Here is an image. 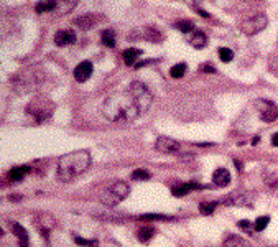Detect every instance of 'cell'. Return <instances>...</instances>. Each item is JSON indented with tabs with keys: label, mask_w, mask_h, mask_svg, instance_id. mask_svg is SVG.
<instances>
[{
	"label": "cell",
	"mask_w": 278,
	"mask_h": 247,
	"mask_svg": "<svg viewBox=\"0 0 278 247\" xmlns=\"http://www.w3.org/2000/svg\"><path fill=\"white\" fill-rule=\"evenodd\" d=\"M155 147L158 152L163 153H180L181 152V144L171 137H158L155 142Z\"/></svg>",
	"instance_id": "obj_9"
},
{
	"label": "cell",
	"mask_w": 278,
	"mask_h": 247,
	"mask_svg": "<svg viewBox=\"0 0 278 247\" xmlns=\"http://www.w3.org/2000/svg\"><path fill=\"white\" fill-rule=\"evenodd\" d=\"M152 175L150 171L147 170H135L134 173H132V180H137V181H145V180H150Z\"/></svg>",
	"instance_id": "obj_27"
},
{
	"label": "cell",
	"mask_w": 278,
	"mask_h": 247,
	"mask_svg": "<svg viewBox=\"0 0 278 247\" xmlns=\"http://www.w3.org/2000/svg\"><path fill=\"white\" fill-rule=\"evenodd\" d=\"M270 247H278V246H270Z\"/></svg>",
	"instance_id": "obj_38"
},
{
	"label": "cell",
	"mask_w": 278,
	"mask_h": 247,
	"mask_svg": "<svg viewBox=\"0 0 278 247\" xmlns=\"http://www.w3.org/2000/svg\"><path fill=\"white\" fill-rule=\"evenodd\" d=\"M267 25H268L267 15L255 14V15L248 16V18H246L242 23H240V30H242L244 35L252 36V35H257V33H260V32L263 30V28H267Z\"/></svg>",
	"instance_id": "obj_6"
},
{
	"label": "cell",
	"mask_w": 278,
	"mask_h": 247,
	"mask_svg": "<svg viewBox=\"0 0 278 247\" xmlns=\"http://www.w3.org/2000/svg\"><path fill=\"white\" fill-rule=\"evenodd\" d=\"M263 181L267 183V186L277 188L278 185V166H267L263 171Z\"/></svg>",
	"instance_id": "obj_14"
},
{
	"label": "cell",
	"mask_w": 278,
	"mask_h": 247,
	"mask_svg": "<svg viewBox=\"0 0 278 247\" xmlns=\"http://www.w3.org/2000/svg\"><path fill=\"white\" fill-rule=\"evenodd\" d=\"M12 231L20 239V247H28V232L22 224L12 223Z\"/></svg>",
	"instance_id": "obj_17"
},
{
	"label": "cell",
	"mask_w": 278,
	"mask_h": 247,
	"mask_svg": "<svg viewBox=\"0 0 278 247\" xmlns=\"http://www.w3.org/2000/svg\"><path fill=\"white\" fill-rule=\"evenodd\" d=\"M74 7H76V2H66V0H61V2H58V8L55 14L64 15V14H68V12H71Z\"/></svg>",
	"instance_id": "obj_24"
},
{
	"label": "cell",
	"mask_w": 278,
	"mask_h": 247,
	"mask_svg": "<svg viewBox=\"0 0 278 247\" xmlns=\"http://www.w3.org/2000/svg\"><path fill=\"white\" fill-rule=\"evenodd\" d=\"M101 40H102V43L106 45V47L114 48L115 47V32L112 30V28H107V30H104L101 33Z\"/></svg>",
	"instance_id": "obj_22"
},
{
	"label": "cell",
	"mask_w": 278,
	"mask_h": 247,
	"mask_svg": "<svg viewBox=\"0 0 278 247\" xmlns=\"http://www.w3.org/2000/svg\"><path fill=\"white\" fill-rule=\"evenodd\" d=\"M224 247H248V244H247V241L242 239L240 236L231 234V236H227L226 241H224Z\"/></svg>",
	"instance_id": "obj_20"
},
{
	"label": "cell",
	"mask_w": 278,
	"mask_h": 247,
	"mask_svg": "<svg viewBox=\"0 0 278 247\" xmlns=\"http://www.w3.org/2000/svg\"><path fill=\"white\" fill-rule=\"evenodd\" d=\"M254 193L246 190H240V191H234V193L227 195L222 198L224 204H229V206H237V208H250L254 204Z\"/></svg>",
	"instance_id": "obj_7"
},
{
	"label": "cell",
	"mask_w": 278,
	"mask_h": 247,
	"mask_svg": "<svg viewBox=\"0 0 278 247\" xmlns=\"http://www.w3.org/2000/svg\"><path fill=\"white\" fill-rule=\"evenodd\" d=\"M272 145H273V147H278V132L273 133V137H272Z\"/></svg>",
	"instance_id": "obj_36"
},
{
	"label": "cell",
	"mask_w": 278,
	"mask_h": 247,
	"mask_svg": "<svg viewBox=\"0 0 278 247\" xmlns=\"http://www.w3.org/2000/svg\"><path fill=\"white\" fill-rule=\"evenodd\" d=\"M91 165V155L88 150H74L71 153H66L58 162L56 178L63 183L73 181L79 175L84 173Z\"/></svg>",
	"instance_id": "obj_2"
},
{
	"label": "cell",
	"mask_w": 278,
	"mask_h": 247,
	"mask_svg": "<svg viewBox=\"0 0 278 247\" xmlns=\"http://www.w3.org/2000/svg\"><path fill=\"white\" fill-rule=\"evenodd\" d=\"M128 193H130V188H128L127 183L120 181V180H114L101 191L99 199L106 206H117L120 201L127 198Z\"/></svg>",
	"instance_id": "obj_4"
},
{
	"label": "cell",
	"mask_w": 278,
	"mask_h": 247,
	"mask_svg": "<svg viewBox=\"0 0 278 247\" xmlns=\"http://www.w3.org/2000/svg\"><path fill=\"white\" fill-rule=\"evenodd\" d=\"M27 173H30V166H15V168H12L8 171V178L12 180V181H22V180L27 177Z\"/></svg>",
	"instance_id": "obj_18"
},
{
	"label": "cell",
	"mask_w": 278,
	"mask_h": 247,
	"mask_svg": "<svg viewBox=\"0 0 278 247\" xmlns=\"http://www.w3.org/2000/svg\"><path fill=\"white\" fill-rule=\"evenodd\" d=\"M74 242L77 246H91V247H97L99 242L97 241H88V239H82L79 236H74Z\"/></svg>",
	"instance_id": "obj_33"
},
{
	"label": "cell",
	"mask_w": 278,
	"mask_h": 247,
	"mask_svg": "<svg viewBox=\"0 0 278 247\" xmlns=\"http://www.w3.org/2000/svg\"><path fill=\"white\" fill-rule=\"evenodd\" d=\"M55 43L58 47H68V45L76 43V32L71 28H64L55 33Z\"/></svg>",
	"instance_id": "obj_10"
},
{
	"label": "cell",
	"mask_w": 278,
	"mask_h": 247,
	"mask_svg": "<svg viewBox=\"0 0 278 247\" xmlns=\"http://www.w3.org/2000/svg\"><path fill=\"white\" fill-rule=\"evenodd\" d=\"M175 28H178L181 33H194V23L191 20H178L175 23Z\"/></svg>",
	"instance_id": "obj_23"
},
{
	"label": "cell",
	"mask_w": 278,
	"mask_h": 247,
	"mask_svg": "<svg viewBox=\"0 0 278 247\" xmlns=\"http://www.w3.org/2000/svg\"><path fill=\"white\" fill-rule=\"evenodd\" d=\"M91 74H93V63L91 61H81L79 65L74 68V78H76V81H79V82L88 81L91 78Z\"/></svg>",
	"instance_id": "obj_11"
},
{
	"label": "cell",
	"mask_w": 278,
	"mask_h": 247,
	"mask_svg": "<svg viewBox=\"0 0 278 247\" xmlns=\"http://www.w3.org/2000/svg\"><path fill=\"white\" fill-rule=\"evenodd\" d=\"M45 82V69L40 65L27 66L12 78V87L18 96L35 93Z\"/></svg>",
	"instance_id": "obj_3"
},
{
	"label": "cell",
	"mask_w": 278,
	"mask_h": 247,
	"mask_svg": "<svg viewBox=\"0 0 278 247\" xmlns=\"http://www.w3.org/2000/svg\"><path fill=\"white\" fill-rule=\"evenodd\" d=\"M99 22V16L94 15V14H86L79 16V18L74 20V25H79L81 30H91L95 23Z\"/></svg>",
	"instance_id": "obj_12"
},
{
	"label": "cell",
	"mask_w": 278,
	"mask_h": 247,
	"mask_svg": "<svg viewBox=\"0 0 278 247\" xmlns=\"http://www.w3.org/2000/svg\"><path fill=\"white\" fill-rule=\"evenodd\" d=\"M189 45L193 48H196V49H201V48H204L206 45H207V36H206V33H202V32H199L196 30L191 35V38H189Z\"/></svg>",
	"instance_id": "obj_15"
},
{
	"label": "cell",
	"mask_w": 278,
	"mask_h": 247,
	"mask_svg": "<svg viewBox=\"0 0 278 247\" xmlns=\"http://www.w3.org/2000/svg\"><path fill=\"white\" fill-rule=\"evenodd\" d=\"M186 68H188V66H186L185 63H178V65H175L171 69H170V76L175 78V79L183 78L185 73H186Z\"/></svg>",
	"instance_id": "obj_25"
},
{
	"label": "cell",
	"mask_w": 278,
	"mask_h": 247,
	"mask_svg": "<svg viewBox=\"0 0 278 247\" xmlns=\"http://www.w3.org/2000/svg\"><path fill=\"white\" fill-rule=\"evenodd\" d=\"M216 206H217V204L213 203V201H211V203H201L199 204V211H201L202 214H213Z\"/></svg>",
	"instance_id": "obj_29"
},
{
	"label": "cell",
	"mask_w": 278,
	"mask_h": 247,
	"mask_svg": "<svg viewBox=\"0 0 278 247\" xmlns=\"http://www.w3.org/2000/svg\"><path fill=\"white\" fill-rule=\"evenodd\" d=\"M153 102V94L142 81L130 82L124 91L112 93L104 99L101 112L109 122H132L143 115Z\"/></svg>",
	"instance_id": "obj_1"
},
{
	"label": "cell",
	"mask_w": 278,
	"mask_h": 247,
	"mask_svg": "<svg viewBox=\"0 0 278 247\" xmlns=\"http://www.w3.org/2000/svg\"><path fill=\"white\" fill-rule=\"evenodd\" d=\"M239 228L242 229V231H246L248 234H252L254 232V229H255V224H252L250 221H247V219H242V221H239Z\"/></svg>",
	"instance_id": "obj_31"
},
{
	"label": "cell",
	"mask_w": 278,
	"mask_h": 247,
	"mask_svg": "<svg viewBox=\"0 0 278 247\" xmlns=\"http://www.w3.org/2000/svg\"><path fill=\"white\" fill-rule=\"evenodd\" d=\"M201 71H207V73H216V68H213L211 65H204V66H201Z\"/></svg>",
	"instance_id": "obj_35"
},
{
	"label": "cell",
	"mask_w": 278,
	"mask_h": 247,
	"mask_svg": "<svg viewBox=\"0 0 278 247\" xmlns=\"http://www.w3.org/2000/svg\"><path fill=\"white\" fill-rule=\"evenodd\" d=\"M55 107L56 106H55L53 100H49L48 98H41V96H38V98L31 99L30 102L27 104V114L31 115L36 122H45V120L53 115Z\"/></svg>",
	"instance_id": "obj_5"
},
{
	"label": "cell",
	"mask_w": 278,
	"mask_h": 247,
	"mask_svg": "<svg viewBox=\"0 0 278 247\" xmlns=\"http://www.w3.org/2000/svg\"><path fill=\"white\" fill-rule=\"evenodd\" d=\"M140 54H142V49L139 48H127L125 51L122 53V58H124V63H125L127 66H134L137 60L140 58Z\"/></svg>",
	"instance_id": "obj_16"
},
{
	"label": "cell",
	"mask_w": 278,
	"mask_h": 247,
	"mask_svg": "<svg viewBox=\"0 0 278 247\" xmlns=\"http://www.w3.org/2000/svg\"><path fill=\"white\" fill-rule=\"evenodd\" d=\"M219 58H221L222 63H229L234 60V51L231 48H219Z\"/></svg>",
	"instance_id": "obj_26"
},
{
	"label": "cell",
	"mask_w": 278,
	"mask_h": 247,
	"mask_svg": "<svg viewBox=\"0 0 278 247\" xmlns=\"http://www.w3.org/2000/svg\"><path fill=\"white\" fill-rule=\"evenodd\" d=\"M234 163H235V166H237V170H242V168H244L242 162H239V160H234Z\"/></svg>",
	"instance_id": "obj_37"
},
{
	"label": "cell",
	"mask_w": 278,
	"mask_h": 247,
	"mask_svg": "<svg viewBox=\"0 0 278 247\" xmlns=\"http://www.w3.org/2000/svg\"><path fill=\"white\" fill-rule=\"evenodd\" d=\"M268 223H270V217H268V216H260V217H257V221H255V231H263V229L268 226Z\"/></svg>",
	"instance_id": "obj_28"
},
{
	"label": "cell",
	"mask_w": 278,
	"mask_h": 247,
	"mask_svg": "<svg viewBox=\"0 0 278 247\" xmlns=\"http://www.w3.org/2000/svg\"><path fill=\"white\" fill-rule=\"evenodd\" d=\"M270 71H272L273 74H277V76H278V56L270 58Z\"/></svg>",
	"instance_id": "obj_34"
},
{
	"label": "cell",
	"mask_w": 278,
	"mask_h": 247,
	"mask_svg": "<svg viewBox=\"0 0 278 247\" xmlns=\"http://www.w3.org/2000/svg\"><path fill=\"white\" fill-rule=\"evenodd\" d=\"M213 181L216 186H227L231 183V173L227 168H217L213 173Z\"/></svg>",
	"instance_id": "obj_13"
},
{
	"label": "cell",
	"mask_w": 278,
	"mask_h": 247,
	"mask_svg": "<svg viewBox=\"0 0 278 247\" xmlns=\"http://www.w3.org/2000/svg\"><path fill=\"white\" fill-rule=\"evenodd\" d=\"M140 219H147V221H171V217L163 216V214H143V216H140Z\"/></svg>",
	"instance_id": "obj_32"
},
{
	"label": "cell",
	"mask_w": 278,
	"mask_h": 247,
	"mask_svg": "<svg viewBox=\"0 0 278 247\" xmlns=\"http://www.w3.org/2000/svg\"><path fill=\"white\" fill-rule=\"evenodd\" d=\"M58 8V2L56 0H46V2H38L35 5V10L38 12V14H48V12H51V14H55Z\"/></svg>",
	"instance_id": "obj_19"
},
{
	"label": "cell",
	"mask_w": 278,
	"mask_h": 247,
	"mask_svg": "<svg viewBox=\"0 0 278 247\" xmlns=\"http://www.w3.org/2000/svg\"><path fill=\"white\" fill-rule=\"evenodd\" d=\"M189 190H191L189 183H186V185H178V186H175V188L171 190V193L175 195V196H185Z\"/></svg>",
	"instance_id": "obj_30"
},
{
	"label": "cell",
	"mask_w": 278,
	"mask_h": 247,
	"mask_svg": "<svg viewBox=\"0 0 278 247\" xmlns=\"http://www.w3.org/2000/svg\"><path fill=\"white\" fill-rule=\"evenodd\" d=\"M153 236H155V229L150 226H143L137 231V237L140 239V242H150Z\"/></svg>",
	"instance_id": "obj_21"
},
{
	"label": "cell",
	"mask_w": 278,
	"mask_h": 247,
	"mask_svg": "<svg viewBox=\"0 0 278 247\" xmlns=\"http://www.w3.org/2000/svg\"><path fill=\"white\" fill-rule=\"evenodd\" d=\"M254 106H255L257 111H259L260 119H262L263 122H273V120H277V117H278V107L272 102V100H267V99H255V100H254Z\"/></svg>",
	"instance_id": "obj_8"
}]
</instances>
